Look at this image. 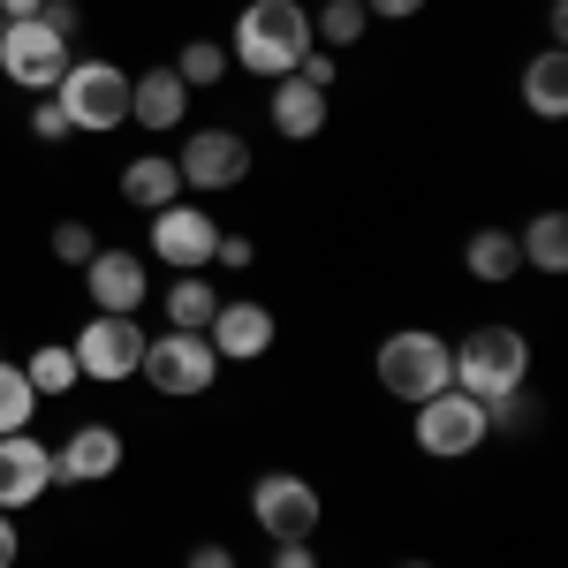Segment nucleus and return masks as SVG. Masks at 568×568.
<instances>
[{"instance_id":"28","label":"nucleus","mask_w":568,"mask_h":568,"mask_svg":"<svg viewBox=\"0 0 568 568\" xmlns=\"http://www.w3.org/2000/svg\"><path fill=\"white\" fill-rule=\"evenodd\" d=\"M31 136H39V144H69V114H61V106H53V99H39V106H31Z\"/></svg>"},{"instance_id":"32","label":"nucleus","mask_w":568,"mask_h":568,"mask_svg":"<svg viewBox=\"0 0 568 568\" xmlns=\"http://www.w3.org/2000/svg\"><path fill=\"white\" fill-rule=\"evenodd\" d=\"M273 568H318V554H311V538H296V546H273Z\"/></svg>"},{"instance_id":"27","label":"nucleus","mask_w":568,"mask_h":568,"mask_svg":"<svg viewBox=\"0 0 568 568\" xmlns=\"http://www.w3.org/2000/svg\"><path fill=\"white\" fill-rule=\"evenodd\" d=\"M91 251H99V227H91V220H61V227H53V258H61V265L84 273Z\"/></svg>"},{"instance_id":"34","label":"nucleus","mask_w":568,"mask_h":568,"mask_svg":"<svg viewBox=\"0 0 568 568\" xmlns=\"http://www.w3.org/2000/svg\"><path fill=\"white\" fill-rule=\"evenodd\" d=\"M16 554H23V538H16V516H0V568H16Z\"/></svg>"},{"instance_id":"16","label":"nucleus","mask_w":568,"mask_h":568,"mask_svg":"<svg viewBox=\"0 0 568 568\" xmlns=\"http://www.w3.org/2000/svg\"><path fill=\"white\" fill-rule=\"evenodd\" d=\"M130 122L136 130H182L190 122V84H182L175 69H144V77H130Z\"/></svg>"},{"instance_id":"19","label":"nucleus","mask_w":568,"mask_h":568,"mask_svg":"<svg viewBox=\"0 0 568 568\" xmlns=\"http://www.w3.org/2000/svg\"><path fill=\"white\" fill-rule=\"evenodd\" d=\"M463 265L478 273L485 288H508V281L524 273V243H516V227H478V235L463 243Z\"/></svg>"},{"instance_id":"11","label":"nucleus","mask_w":568,"mask_h":568,"mask_svg":"<svg viewBox=\"0 0 568 568\" xmlns=\"http://www.w3.org/2000/svg\"><path fill=\"white\" fill-rule=\"evenodd\" d=\"M175 168H182V190H205L213 197V190H235V182L251 175V144L235 130H190Z\"/></svg>"},{"instance_id":"15","label":"nucleus","mask_w":568,"mask_h":568,"mask_svg":"<svg viewBox=\"0 0 568 568\" xmlns=\"http://www.w3.org/2000/svg\"><path fill=\"white\" fill-rule=\"evenodd\" d=\"M122 470V433L114 425H77L53 447V485H106Z\"/></svg>"},{"instance_id":"25","label":"nucleus","mask_w":568,"mask_h":568,"mask_svg":"<svg viewBox=\"0 0 568 568\" xmlns=\"http://www.w3.org/2000/svg\"><path fill=\"white\" fill-rule=\"evenodd\" d=\"M39 417V387L23 379V364H0V433H31Z\"/></svg>"},{"instance_id":"4","label":"nucleus","mask_w":568,"mask_h":568,"mask_svg":"<svg viewBox=\"0 0 568 568\" xmlns=\"http://www.w3.org/2000/svg\"><path fill=\"white\" fill-rule=\"evenodd\" d=\"M530 379V342L524 326H470L455 342V387L478 394V402H500Z\"/></svg>"},{"instance_id":"17","label":"nucleus","mask_w":568,"mask_h":568,"mask_svg":"<svg viewBox=\"0 0 568 568\" xmlns=\"http://www.w3.org/2000/svg\"><path fill=\"white\" fill-rule=\"evenodd\" d=\"M265 122L288 144H311V136L326 130V91H311L304 77H281V84L265 91Z\"/></svg>"},{"instance_id":"35","label":"nucleus","mask_w":568,"mask_h":568,"mask_svg":"<svg viewBox=\"0 0 568 568\" xmlns=\"http://www.w3.org/2000/svg\"><path fill=\"white\" fill-rule=\"evenodd\" d=\"M190 568H235V554H227V546H197V554H190Z\"/></svg>"},{"instance_id":"9","label":"nucleus","mask_w":568,"mask_h":568,"mask_svg":"<svg viewBox=\"0 0 568 568\" xmlns=\"http://www.w3.org/2000/svg\"><path fill=\"white\" fill-rule=\"evenodd\" d=\"M213 243H220V220L205 205H160L152 213V235H144V251L168 265V273H205L213 265Z\"/></svg>"},{"instance_id":"18","label":"nucleus","mask_w":568,"mask_h":568,"mask_svg":"<svg viewBox=\"0 0 568 568\" xmlns=\"http://www.w3.org/2000/svg\"><path fill=\"white\" fill-rule=\"evenodd\" d=\"M122 205H136L144 220L160 213V205H182V168L168 160V152H144V160H130V168H122Z\"/></svg>"},{"instance_id":"37","label":"nucleus","mask_w":568,"mask_h":568,"mask_svg":"<svg viewBox=\"0 0 568 568\" xmlns=\"http://www.w3.org/2000/svg\"><path fill=\"white\" fill-rule=\"evenodd\" d=\"M402 568H433V561H402Z\"/></svg>"},{"instance_id":"31","label":"nucleus","mask_w":568,"mask_h":568,"mask_svg":"<svg viewBox=\"0 0 568 568\" xmlns=\"http://www.w3.org/2000/svg\"><path fill=\"white\" fill-rule=\"evenodd\" d=\"M213 258L227 265V273H243V265L258 258V243H251V235H220V243H213Z\"/></svg>"},{"instance_id":"33","label":"nucleus","mask_w":568,"mask_h":568,"mask_svg":"<svg viewBox=\"0 0 568 568\" xmlns=\"http://www.w3.org/2000/svg\"><path fill=\"white\" fill-rule=\"evenodd\" d=\"M425 0H364V16H387V23H402V16H417Z\"/></svg>"},{"instance_id":"3","label":"nucleus","mask_w":568,"mask_h":568,"mask_svg":"<svg viewBox=\"0 0 568 568\" xmlns=\"http://www.w3.org/2000/svg\"><path fill=\"white\" fill-rule=\"evenodd\" d=\"M45 99L69 114L77 136H106V130L130 122V69H114V61H69L61 84L45 91Z\"/></svg>"},{"instance_id":"1","label":"nucleus","mask_w":568,"mask_h":568,"mask_svg":"<svg viewBox=\"0 0 568 568\" xmlns=\"http://www.w3.org/2000/svg\"><path fill=\"white\" fill-rule=\"evenodd\" d=\"M304 53H311V8L304 0H251L235 16V39H227V61L235 69L281 84V77H296Z\"/></svg>"},{"instance_id":"12","label":"nucleus","mask_w":568,"mask_h":568,"mask_svg":"<svg viewBox=\"0 0 568 568\" xmlns=\"http://www.w3.org/2000/svg\"><path fill=\"white\" fill-rule=\"evenodd\" d=\"M84 288H91V311H114V318H136L144 296H152V258L144 251H91L84 265Z\"/></svg>"},{"instance_id":"20","label":"nucleus","mask_w":568,"mask_h":568,"mask_svg":"<svg viewBox=\"0 0 568 568\" xmlns=\"http://www.w3.org/2000/svg\"><path fill=\"white\" fill-rule=\"evenodd\" d=\"M160 311H168V326H182V334H205L213 311H220V288L205 273H175V281L160 288Z\"/></svg>"},{"instance_id":"22","label":"nucleus","mask_w":568,"mask_h":568,"mask_svg":"<svg viewBox=\"0 0 568 568\" xmlns=\"http://www.w3.org/2000/svg\"><path fill=\"white\" fill-rule=\"evenodd\" d=\"M364 0H318L311 8V45H326V53H342V45H356L364 39Z\"/></svg>"},{"instance_id":"26","label":"nucleus","mask_w":568,"mask_h":568,"mask_svg":"<svg viewBox=\"0 0 568 568\" xmlns=\"http://www.w3.org/2000/svg\"><path fill=\"white\" fill-rule=\"evenodd\" d=\"M227 69H235V61H227V45H220V39H190V45H182V53H175V77H182V84H190V91L220 84Z\"/></svg>"},{"instance_id":"10","label":"nucleus","mask_w":568,"mask_h":568,"mask_svg":"<svg viewBox=\"0 0 568 568\" xmlns=\"http://www.w3.org/2000/svg\"><path fill=\"white\" fill-rule=\"evenodd\" d=\"M251 516H258V530L273 546H296V538L318 530V485H304L296 470H265L251 485Z\"/></svg>"},{"instance_id":"6","label":"nucleus","mask_w":568,"mask_h":568,"mask_svg":"<svg viewBox=\"0 0 568 568\" xmlns=\"http://www.w3.org/2000/svg\"><path fill=\"white\" fill-rule=\"evenodd\" d=\"M493 425H485V402L463 387H439L433 402H417V447L439 455V463H463V455H478Z\"/></svg>"},{"instance_id":"29","label":"nucleus","mask_w":568,"mask_h":568,"mask_svg":"<svg viewBox=\"0 0 568 568\" xmlns=\"http://www.w3.org/2000/svg\"><path fill=\"white\" fill-rule=\"evenodd\" d=\"M296 77H304L311 91H334V77H342V61H334V53H326V45H311L304 61H296Z\"/></svg>"},{"instance_id":"36","label":"nucleus","mask_w":568,"mask_h":568,"mask_svg":"<svg viewBox=\"0 0 568 568\" xmlns=\"http://www.w3.org/2000/svg\"><path fill=\"white\" fill-rule=\"evenodd\" d=\"M45 0H0V23H23V16H39Z\"/></svg>"},{"instance_id":"2","label":"nucleus","mask_w":568,"mask_h":568,"mask_svg":"<svg viewBox=\"0 0 568 568\" xmlns=\"http://www.w3.org/2000/svg\"><path fill=\"white\" fill-rule=\"evenodd\" d=\"M372 372H379V387H387L394 402L417 409V402H433L439 387H455V342H439L433 326H402V334L379 342Z\"/></svg>"},{"instance_id":"24","label":"nucleus","mask_w":568,"mask_h":568,"mask_svg":"<svg viewBox=\"0 0 568 568\" xmlns=\"http://www.w3.org/2000/svg\"><path fill=\"white\" fill-rule=\"evenodd\" d=\"M23 379H31V387H39V402H45V394H69L84 372H77V349H69V342H39V349H31V364H23Z\"/></svg>"},{"instance_id":"13","label":"nucleus","mask_w":568,"mask_h":568,"mask_svg":"<svg viewBox=\"0 0 568 568\" xmlns=\"http://www.w3.org/2000/svg\"><path fill=\"white\" fill-rule=\"evenodd\" d=\"M53 493V447L39 433H0V516L39 508Z\"/></svg>"},{"instance_id":"21","label":"nucleus","mask_w":568,"mask_h":568,"mask_svg":"<svg viewBox=\"0 0 568 568\" xmlns=\"http://www.w3.org/2000/svg\"><path fill=\"white\" fill-rule=\"evenodd\" d=\"M524 106L538 114V122H561L568 114V53L561 45H546V53L524 69Z\"/></svg>"},{"instance_id":"30","label":"nucleus","mask_w":568,"mask_h":568,"mask_svg":"<svg viewBox=\"0 0 568 568\" xmlns=\"http://www.w3.org/2000/svg\"><path fill=\"white\" fill-rule=\"evenodd\" d=\"M39 23H45V31H61V39L77 45V31H84V8H77V0H45Z\"/></svg>"},{"instance_id":"7","label":"nucleus","mask_w":568,"mask_h":568,"mask_svg":"<svg viewBox=\"0 0 568 568\" xmlns=\"http://www.w3.org/2000/svg\"><path fill=\"white\" fill-rule=\"evenodd\" d=\"M144 326L136 318H114V311H91L84 318V334L69 342L77 349V372L84 379H99V387H122V379H136V364H144Z\"/></svg>"},{"instance_id":"14","label":"nucleus","mask_w":568,"mask_h":568,"mask_svg":"<svg viewBox=\"0 0 568 568\" xmlns=\"http://www.w3.org/2000/svg\"><path fill=\"white\" fill-rule=\"evenodd\" d=\"M273 311L258 304V296H235V304L213 311V326H205V342L220 349V364H258L265 349H273Z\"/></svg>"},{"instance_id":"8","label":"nucleus","mask_w":568,"mask_h":568,"mask_svg":"<svg viewBox=\"0 0 568 568\" xmlns=\"http://www.w3.org/2000/svg\"><path fill=\"white\" fill-rule=\"evenodd\" d=\"M77 53L61 31H45L39 16H23V23H0V77L23 91H53L61 84V69H69Z\"/></svg>"},{"instance_id":"23","label":"nucleus","mask_w":568,"mask_h":568,"mask_svg":"<svg viewBox=\"0 0 568 568\" xmlns=\"http://www.w3.org/2000/svg\"><path fill=\"white\" fill-rule=\"evenodd\" d=\"M516 243H524V265H538V273H568V213H538Z\"/></svg>"},{"instance_id":"5","label":"nucleus","mask_w":568,"mask_h":568,"mask_svg":"<svg viewBox=\"0 0 568 568\" xmlns=\"http://www.w3.org/2000/svg\"><path fill=\"white\" fill-rule=\"evenodd\" d=\"M136 379H152L160 394L190 402V394H205V387L220 379V349L205 342V334H182V326H168V334H152V342H144Z\"/></svg>"}]
</instances>
